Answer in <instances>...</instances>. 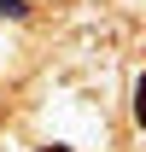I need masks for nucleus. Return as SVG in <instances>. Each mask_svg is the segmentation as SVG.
I'll return each instance as SVG.
<instances>
[{
  "label": "nucleus",
  "mask_w": 146,
  "mask_h": 152,
  "mask_svg": "<svg viewBox=\"0 0 146 152\" xmlns=\"http://www.w3.org/2000/svg\"><path fill=\"white\" fill-rule=\"evenodd\" d=\"M0 12H12V18H18V12H23V6H18V0H0Z\"/></svg>",
  "instance_id": "f257e3e1"
},
{
  "label": "nucleus",
  "mask_w": 146,
  "mask_h": 152,
  "mask_svg": "<svg viewBox=\"0 0 146 152\" xmlns=\"http://www.w3.org/2000/svg\"><path fill=\"white\" fill-rule=\"evenodd\" d=\"M41 152H70V146H41Z\"/></svg>",
  "instance_id": "f03ea898"
}]
</instances>
